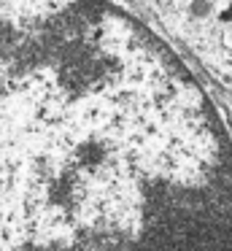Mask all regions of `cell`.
Here are the masks:
<instances>
[{"mask_svg":"<svg viewBox=\"0 0 232 251\" xmlns=\"http://www.w3.org/2000/svg\"><path fill=\"white\" fill-rule=\"evenodd\" d=\"M0 251H232V135L113 0H0Z\"/></svg>","mask_w":232,"mask_h":251,"instance_id":"cell-1","label":"cell"}]
</instances>
